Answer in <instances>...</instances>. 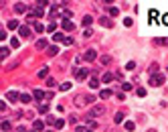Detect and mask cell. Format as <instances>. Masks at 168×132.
<instances>
[{
  "mask_svg": "<svg viewBox=\"0 0 168 132\" xmlns=\"http://www.w3.org/2000/svg\"><path fill=\"white\" fill-rule=\"evenodd\" d=\"M14 8H16V12H27V4L25 2H16Z\"/></svg>",
  "mask_w": 168,
  "mask_h": 132,
  "instance_id": "5bb4252c",
  "label": "cell"
},
{
  "mask_svg": "<svg viewBox=\"0 0 168 132\" xmlns=\"http://www.w3.org/2000/svg\"><path fill=\"white\" fill-rule=\"evenodd\" d=\"M8 29H10V31H14V29H20V27H18V20H14V18H12V20H8Z\"/></svg>",
  "mask_w": 168,
  "mask_h": 132,
  "instance_id": "7402d4cb",
  "label": "cell"
},
{
  "mask_svg": "<svg viewBox=\"0 0 168 132\" xmlns=\"http://www.w3.org/2000/svg\"><path fill=\"white\" fill-rule=\"evenodd\" d=\"M107 12H109L111 16H117V14H119V10H117L115 6H107Z\"/></svg>",
  "mask_w": 168,
  "mask_h": 132,
  "instance_id": "d4e9b609",
  "label": "cell"
},
{
  "mask_svg": "<svg viewBox=\"0 0 168 132\" xmlns=\"http://www.w3.org/2000/svg\"><path fill=\"white\" fill-rule=\"evenodd\" d=\"M113 77H115V75L107 71V73H103V77H101V81H103V83H111V81H113Z\"/></svg>",
  "mask_w": 168,
  "mask_h": 132,
  "instance_id": "9c48e42d",
  "label": "cell"
},
{
  "mask_svg": "<svg viewBox=\"0 0 168 132\" xmlns=\"http://www.w3.org/2000/svg\"><path fill=\"white\" fill-rule=\"evenodd\" d=\"M63 29H65V31H73V29H75V25L71 23V20H63Z\"/></svg>",
  "mask_w": 168,
  "mask_h": 132,
  "instance_id": "2e32d148",
  "label": "cell"
},
{
  "mask_svg": "<svg viewBox=\"0 0 168 132\" xmlns=\"http://www.w3.org/2000/svg\"><path fill=\"white\" fill-rule=\"evenodd\" d=\"M134 128H136V124H134L132 120H128V122H126V130H128V132H132Z\"/></svg>",
  "mask_w": 168,
  "mask_h": 132,
  "instance_id": "4dcf8cb0",
  "label": "cell"
},
{
  "mask_svg": "<svg viewBox=\"0 0 168 132\" xmlns=\"http://www.w3.org/2000/svg\"><path fill=\"white\" fill-rule=\"evenodd\" d=\"M33 128L39 132V130H45V122L43 120H35V124H33Z\"/></svg>",
  "mask_w": 168,
  "mask_h": 132,
  "instance_id": "4fadbf2b",
  "label": "cell"
},
{
  "mask_svg": "<svg viewBox=\"0 0 168 132\" xmlns=\"http://www.w3.org/2000/svg\"><path fill=\"white\" fill-rule=\"evenodd\" d=\"M47 51H49V55H51V57H55V55L59 53V47H49Z\"/></svg>",
  "mask_w": 168,
  "mask_h": 132,
  "instance_id": "f546056e",
  "label": "cell"
},
{
  "mask_svg": "<svg viewBox=\"0 0 168 132\" xmlns=\"http://www.w3.org/2000/svg\"><path fill=\"white\" fill-rule=\"evenodd\" d=\"M87 128H83V126H75V132H85Z\"/></svg>",
  "mask_w": 168,
  "mask_h": 132,
  "instance_id": "bcb514c9",
  "label": "cell"
},
{
  "mask_svg": "<svg viewBox=\"0 0 168 132\" xmlns=\"http://www.w3.org/2000/svg\"><path fill=\"white\" fill-rule=\"evenodd\" d=\"M87 126H89L91 130H95V128H97V122H95V120H89V122H87Z\"/></svg>",
  "mask_w": 168,
  "mask_h": 132,
  "instance_id": "f35d334b",
  "label": "cell"
},
{
  "mask_svg": "<svg viewBox=\"0 0 168 132\" xmlns=\"http://www.w3.org/2000/svg\"><path fill=\"white\" fill-rule=\"evenodd\" d=\"M132 23H134L132 18H126V20H124V25H126V27H132Z\"/></svg>",
  "mask_w": 168,
  "mask_h": 132,
  "instance_id": "7bdbcfd3",
  "label": "cell"
},
{
  "mask_svg": "<svg viewBox=\"0 0 168 132\" xmlns=\"http://www.w3.org/2000/svg\"><path fill=\"white\" fill-rule=\"evenodd\" d=\"M124 118H126V116H124V112H117V114H115V118H113V122H115V124H122V122H124Z\"/></svg>",
  "mask_w": 168,
  "mask_h": 132,
  "instance_id": "e0dca14e",
  "label": "cell"
},
{
  "mask_svg": "<svg viewBox=\"0 0 168 132\" xmlns=\"http://www.w3.org/2000/svg\"><path fill=\"white\" fill-rule=\"evenodd\" d=\"M91 35H93V31H91V29H85V31H83V37H85V39H89Z\"/></svg>",
  "mask_w": 168,
  "mask_h": 132,
  "instance_id": "60d3db41",
  "label": "cell"
},
{
  "mask_svg": "<svg viewBox=\"0 0 168 132\" xmlns=\"http://www.w3.org/2000/svg\"><path fill=\"white\" fill-rule=\"evenodd\" d=\"M148 14H150V18H156V14H158V12H156V10H154V8H152V10H150V12H148Z\"/></svg>",
  "mask_w": 168,
  "mask_h": 132,
  "instance_id": "f6af8a7d",
  "label": "cell"
},
{
  "mask_svg": "<svg viewBox=\"0 0 168 132\" xmlns=\"http://www.w3.org/2000/svg\"><path fill=\"white\" fill-rule=\"evenodd\" d=\"M85 132H93V130H91V128H87V130H85Z\"/></svg>",
  "mask_w": 168,
  "mask_h": 132,
  "instance_id": "681fc988",
  "label": "cell"
},
{
  "mask_svg": "<svg viewBox=\"0 0 168 132\" xmlns=\"http://www.w3.org/2000/svg\"><path fill=\"white\" fill-rule=\"evenodd\" d=\"M8 53H10V49H8V47H2V51H0V55H2V59H4V57H8Z\"/></svg>",
  "mask_w": 168,
  "mask_h": 132,
  "instance_id": "e575fe53",
  "label": "cell"
},
{
  "mask_svg": "<svg viewBox=\"0 0 168 132\" xmlns=\"http://www.w3.org/2000/svg\"><path fill=\"white\" fill-rule=\"evenodd\" d=\"M39 110H41V114H47V116H49V104H41Z\"/></svg>",
  "mask_w": 168,
  "mask_h": 132,
  "instance_id": "603a6c76",
  "label": "cell"
},
{
  "mask_svg": "<svg viewBox=\"0 0 168 132\" xmlns=\"http://www.w3.org/2000/svg\"><path fill=\"white\" fill-rule=\"evenodd\" d=\"M45 96H47V94H45L43 90H35V92H33V98H35V100H45Z\"/></svg>",
  "mask_w": 168,
  "mask_h": 132,
  "instance_id": "30bf717a",
  "label": "cell"
},
{
  "mask_svg": "<svg viewBox=\"0 0 168 132\" xmlns=\"http://www.w3.org/2000/svg\"><path fill=\"white\" fill-rule=\"evenodd\" d=\"M154 43H156V45H168V39H156Z\"/></svg>",
  "mask_w": 168,
  "mask_h": 132,
  "instance_id": "d590c367",
  "label": "cell"
},
{
  "mask_svg": "<svg viewBox=\"0 0 168 132\" xmlns=\"http://www.w3.org/2000/svg\"><path fill=\"white\" fill-rule=\"evenodd\" d=\"M16 132H29V130H27L25 126H18V128H16Z\"/></svg>",
  "mask_w": 168,
  "mask_h": 132,
  "instance_id": "c3c4849f",
  "label": "cell"
},
{
  "mask_svg": "<svg viewBox=\"0 0 168 132\" xmlns=\"http://www.w3.org/2000/svg\"><path fill=\"white\" fill-rule=\"evenodd\" d=\"M55 29H57L55 23H49V27H47V31H49V33H55Z\"/></svg>",
  "mask_w": 168,
  "mask_h": 132,
  "instance_id": "ab89813d",
  "label": "cell"
},
{
  "mask_svg": "<svg viewBox=\"0 0 168 132\" xmlns=\"http://www.w3.org/2000/svg\"><path fill=\"white\" fill-rule=\"evenodd\" d=\"M83 59L85 61H95V59H97V51H95V49H87L85 55H83Z\"/></svg>",
  "mask_w": 168,
  "mask_h": 132,
  "instance_id": "277c9868",
  "label": "cell"
},
{
  "mask_svg": "<svg viewBox=\"0 0 168 132\" xmlns=\"http://www.w3.org/2000/svg\"><path fill=\"white\" fill-rule=\"evenodd\" d=\"M10 128H12L10 122L8 120H2V132H10Z\"/></svg>",
  "mask_w": 168,
  "mask_h": 132,
  "instance_id": "cb8c5ba5",
  "label": "cell"
},
{
  "mask_svg": "<svg viewBox=\"0 0 168 132\" xmlns=\"http://www.w3.org/2000/svg\"><path fill=\"white\" fill-rule=\"evenodd\" d=\"M67 90H71V83H69V81L61 83V92H67Z\"/></svg>",
  "mask_w": 168,
  "mask_h": 132,
  "instance_id": "836d02e7",
  "label": "cell"
},
{
  "mask_svg": "<svg viewBox=\"0 0 168 132\" xmlns=\"http://www.w3.org/2000/svg\"><path fill=\"white\" fill-rule=\"evenodd\" d=\"M99 61H101L103 65H107V63L111 61V57H109V55H101V59H99Z\"/></svg>",
  "mask_w": 168,
  "mask_h": 132,
  "instance_id": "d6a6232c",
  "label": "cell"
},
{
  "mask_svg": "<svg viewBox=\"0 0 168 132\" xmlns=\"http://www.w3.org/2000/svg\"><path fill=\"white\" fill-rule=\"evenodd\" d=\"M47 75H49V67H47V65H45V67L39 71V77H47Z\"/></svg>",
  "mask_w": 168,
  "mask_h": 132,
  "instance_id": "f1b7e54d",
  "label": "cell"
},
{
  "mask_svg": "<svg viewBox=\"0 0 168 132\" xmlns=\"http://www.w3.org/2000/svg\"><path fill=\"white\" fill-rule=\"evenodd\" d=\"M6 100H8V102H16V100H20V96H18L16 92H12V90H10V92L6 94Z\"/></svg>",
  "mask_w": 168,
  "mask_h": 132,
  "instance_id": "ba28073f",
  "label": "cell"
},
{
  "mask_svg": "<svg viewBox=\"0 0 168 132\" xmlns=\"http://www.w3.org/2000/svg\"><path fill=\"white\" fill-rule=\"evenodd\" d=\"M20 102H22V104H29V102H33V96H31V94H22V96H20Z\"/></svg>",
  "mask_w": 168,
  "mask_h": 132,
  "instance_id": "ac0fdd59",
  "label": "cell"
},
{
  "mask_svg": "<svg viewBox=\"0 0 168 132\" xmlns=\"http://www.w3.org/2000/svg\"><path fill=\"white\" fill-rule=\"evenodd\" d=\"M35 47H37L39 51H41V49H49V45H47V39H39Z\"/></svg>",
  "mask_w": 168,
  "mask_h": 132,
  "instance_id": "52a82bcc",
  "label": "cell"
},
{
  "mask_svg": "<svg viewBox=\"0 0 168 132\" xmlns=\"http://www.w3.org/2000/svg\"><path fill=\"white\" fill-rule=\"evenodd\" d=\"M81 23H83V27H89V25L93 23V16H89V14H87V16H83Z\"/></svg>",
  "mask_w": 168,
  "mask_h": 132,
  "instance_id": "ffe728a7",
  "label": "cell"
},
{
  "mask_svg": "<svg viewBox=\"0 0 168 132\" xmlns=\"http://www.w3.org/2000/svg\"><path fill=\"white\" fill-rule=\"evenodd\" d=\"M164 79H166L164 73H154V75H150V85H156L158 87V85L164 83Z\"/></svg>",
  "mask_w": 168,
  "mask_h": 132,
  "instance_id": "7a4b0ae2",
  "label": "cell"
},
{
  "mask_svg": "<svg viewBox=\"0 0 168 132\" xmlns=\"http://www.w3.org/2000/svg\"><path fill=\"white\" fill-rule=\"evenodd\" d=\"M122 90H124V92H132V90H134V85H132L130 81H124V83H122Z\"/></svg>",
  "mask_w": 168,
  "mask_h": 132,
  "instance_id": "44dd1931",
  "label": "cell"
},
{
  "mask_svg": "<svg viewBox=\"0 0 168 132\" xmlns=\"http://www.w3.org/2000/svg\"><path fill=\"white\" fill-rule=\"evenodd\" d=\"M136 69V63L134 61H128V65H126V71H134Z\"/></svg>",
  "mask_w": 168,
  "mask_h": 132,
  "instance_id": "1f68e13d",
  "label": "cell"
},
{
  "mask_svg": "<svg viewBox=\"0 0 168 132\" xmlns=\"http://www.w3.org/2000/svg\"><path fill=\"white\" fill-rule=\"evenodd\" d=\"M162 23H164V25H168V12H166V14L162 16Z\"/></svg>",
  "mask_w": 168,
  "mask_h": 132,
  "instance_id": "7dc6e473",
  "label": "cell"
},
{
  "mask_svg": "<svg viewBox=\"0 0 168 132\" xmlns=\"http://www.w3.org/2000/svg\"><path fill=\"white\" fill-rule=\"evenodd\" d=\"M69 122H71V124H75V126H77V116H71V118H69Z\"/></svg>",
  "mask_w": 168,
  "mask_h": 132,
  "instance_id": "ee69618b",
  "label": "cell"
},
{
  "mask_svg": "<svg viewBox=\"0 0 168 132\" xmlns=\"http://www.w3.org/2000/svg\"><path fill=\"white\" fill-rule=\"evenodd\" d=\"M18 45H20L18 39H16V37H12V39H10V47H12V49H18Z\"/></svg>",
  "mask_w": 168,
  "mask_h": 132,
  "instance_id": "83f0119b",
  "label": "cell"
},
{
  "mask_svg": "<svg viewBox=\"0 0 168 132\" xmlns=\"http://www.w3.org/2000/svg\"><path fill=\"white\" fill-rule=\"evenodd\" d=\"M89 87H91V90H97V87H99V79L91 77V79H89Z\"/></svg>",
  "mask_w": 168,
  "mask_h": 132,
  "instance_id": "9a60e30c",
  "label": "cell"
},
{
  "mask_svg": "<svg viewBox=\"0 0 168 132\" xmlns=\"http://www.w3.org/2000/svg\"><path fill=\"white\" fill-rule=\"evenodd\" d=\"M103 114H105V108H103L101 104H99V106H93V110H91V118H93V116H103Z\"/></svg>",
  "mask_w": 168,
  "mask_h": 132,
  "instance_id": "5b68a950",
  "label": "cell"
},
{
  "mask_svg": "<svg viewBox=\"0 0 168 132\" xmlns=\"http://www.w3.org/2000/svg\"><path fill=\"white\" fill-rule=\"evenodd\" d=\"M31 132H37V130H31Z\"/></svg>",
  "mask_w": 168,
  "mask_h": 132,
  "instance_id": "816d5d0a",
  "label": "cell"
},
{
  "mask_svg": "<svg viewBox=\"0 0 168 132\" xmlns=\"http://www.w3.org/2000/svg\"><path fill=\"white\" fill-rule=\"evenodd\" d=\"M45 120H47V122H49V124H55V122H57V118H55V116H51V114H49V116H47Z\"/></svg>",
  "mask_w": 168,
  "mask_h": 132,
  "instance_id": "74e56055",
  "label": "cell"
},
{
  "mask_svg": "<svg viewBox=\"0 0 168 132\" xmlns=\"http://www.w3.org/2000/svg\"><path fill=\"white\" fill-rule=\"evenodd\" d=\"M89 102H95V96H87V94H79V96H75L73 98V104L75 106H85V104H89Z\"/></svg>",
  "mask_w": 168,
  "mask_h": 132,
  "instance_id": "6da1fadb",
  "label": "cell"
},
{
  "mask_svg": "<svg viewBox=\"0 0 168 132\" xmlns=\"http://www.w3.org/2000/svg\"><path fill=\"white\" fill-rule=\"evenodd\" d=\"M47 85H49V87H55L57 83H55V79H47Z\"/></svg>",
  "mask_w": 168,
  "mask_h": 132,
  "instance_id": "b9f144b4",
  "label": "cell"
},
{
  "mask_svg": "<svg viewBox=\"0 0 168 132\" xmlns=\"http://www.w3.org/2000/svg\"><path fill=\"white\" fill-rule=\"evenodd\" d=\"M111 96H113L111 90H101V92H99V98H101V100H107V98H111Z\"/></svg>",
  "mask_w": 168,
  "mask_h": 132,
  "instance_id": "8fae6325",
  "label": "cell"
},
{
  "mask_svg": "<svg viewBox=\"0 0 168 132\" xmlns=\"http://www.w3.org/2000/svg\"><path fill=\"white\" fill-rule=\"evenodd\" d=\"M148 132H156V130H148Z\"/></svg>",
  "mask_w": 168,
  "mask_h": 132,
  "instance_id": "f907efd6",
  "label": "cell"
},
{
  "mask_svg": "<svg viewBox=\"0 0 168 132\" xmlns=\"http://www.w3.org/2000/svg\"><path fill=\"white\" fill-rule=\"evenodd\" d=\"M33 29H35V33H43V31H45V25H43V23H35Z\"/></svg>",
  "mask_w": 168,
  "mask_h": 132,
  "instance_id": "d6986e66",
  "label": "cell"
},
{
  "mask_svg": "<svg viewBox=\"0 0 168 132\" xmlns=\"http://www.w3.org/2000/svg\"><path fill=\"white\" fill-rule=\"evenodd\" d=\"M55 128H57V130H63V128H65V120H63V118L57 120V122H55Z\"/></svg>",
  "mask_w": 168,
  "mask_h": 132,
  "instance_id": "484cf974",
  "label": "cell"
},
{
  "mask_svg": "<svg viewBox=\"0 0 168 132\" xmlns=\"http://www.w3.org/2000/svg\"><path fill=\"white\" fill-rule=\"evenodd\" d=\"M136 94H138L140 98H144V96H146V90H144V87H138V90H136Z\"/></svg>",
  "mask_w": 168,
  "mask_h": 132,
  "instance_id": "8d00e7d4",
  "label": "cell"
},
{
  "mask_svg": "<svg viewBox=\"0 0 168 132\" xmlns=\"http://www.w3.org/2000/svg\"><path fill=\"white\" fill-rule=\"evenodd\" d=\"M87 73H89V69H81V67H75V69H73V77H75L77 81L85 79V77H87Z\"/></svg>",
  "mask_w": 168,
  "mask_h": 132,
  "instance_id": "3957f363",
  "label": "cell"
},
{
  "mask_svg": "<svg viewBox=\"0 0 168 132\" xmlns=\"http://www.w3.org/2000/svg\"><path fill=\"white\" fill-rule=\"evenodd\" d=\"M99 23H101L103 27H111V20H109L107 16H103V18H99Z\"/></svg>",
  "mask_w": 168,
  "mask_h": 132,
  "instance_id": "4316f807",
  "label": "cell"
},
{
  "mask_svg": "<svg viewBox=\"0 0 168 132\" xmlns=\"http://www.w3.org/2000/svg\"><path fill=\"white\" fill-rule=\"evenodd\" d=\"M18 35H20V37H25V39H29V37L33 35V31H31L29 27H20V29H18Z\"/></svg>",
  "mask_w": 168,
  "mask_h": 132,
  "instance_id": "8992f818",
  "label": "cell"
},
{
  "mask_svg": "<svg viewBox=\"0 0 168 132\" xmlns=\"http://www.w3.org/2000/svg\"><path fill=\"white\" fill-rule=\"evenodd\" d=\"M65 39H67V37H65L63 33H55V35H53V41H55V43H61V41L65 43Z\"/></svg>",
  "mask_w": 168,
  "mask_h": 132,
  "instance_id": "7c38bea8",
  "label": "cell"
}]
</instances>
